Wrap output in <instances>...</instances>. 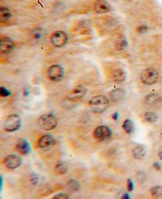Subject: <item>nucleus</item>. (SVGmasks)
<instances>
[{
  "instance_id": "1a4fd4ad",
  "label": "nucleus",
  "mask_w": 162,
  "mask_h": 199,
  "mask_svg": "<svg viewBox=\"0 0 162 199\" xmlns=\"http://www.w3.org/2000/svg\"><path fill=\"white\" fill-rule=\"evenodd\" d=\"M14 42L9 37L1 36L0 38V50L3 54H9L14 50Z\"/></svg>"
},
{
  "instance_id": "c85d7f7f",
  "label": "nucleus",
  "mask_w": 162,
  "mask_h": 199,
  "mask_svg": "<svg viewBox=\"0 0 162 199\" xmlns=\"http://www.w3.org/2000/svg\"><path fill=\"white\" fill-rule=\"evenodd\" d=\"M127 188H128L129 191H132V190H133L134 184L133 181H132L131 179H128V180H127Z\"/></svg>"
},
{
  "instance_id": "f03ea898",
  "label": "nucleus",
  "mask_w": 162,
  "mask_h": 199,
  "mask_svg": "<svg viewBox=\"0 0 162 199\" xmlns=\"http://www.w3.org/2000/svg\"><path fill=\"white\" fill-rule=\"evenodd\" d=\"M38 124L40 128L45 131L54 130L58 125V119L51 113L44 114L39 117Z\"/></svg>"
},
{
  "instance_id": "4468645a",
  "label": "nucleus",
  "mask_w": 162,
  "mask_h": 199,
  "mask_svg": "<svg viewBox=\"0 0 162 199\" xmlns=\"http://www.w3.org/2000/svg\"><path fill=\"white\" fill-rule=\"evenodd\" d=\"M112 77H113V80L114 82L116 84H121L124 82L126 80V72L123 70V69L118 68L114 71L113 73V75H112Z\"/></svg>"
},
{
  "instance_id": "7c9ffc66",
  "label": "nucleus",
  "mask_w": 162,
  "mask_h": 199,
  "mask_svg": "<svg viewBox=\"0 0 162 199\" xmlns=\"http://www.w3.org/2000/svg\"><path fill=\"white\" fill-rule=\"evenodd\" d=\"M153 167H154V168H156V170L158 171H160L161 169V165L160 163H158V162H155V163H153Z\"/></svg>"
},
{
  "instance_id": "aec40b11",
  "label": "nucleus",
  "mask_w": 162,
  "mask_h": 199,
  "mask_svg": "<svg viewBox=\"0 0 162 199\" xmlns=\"http://www.w3.org/2000/svg\"><path fill=\"white\" fill-rule=\"evenodd\" d=\"M123 128L124 132L127 134H131L135 130V125L132 120L130 119H126L124 120L123 123Z\"/></svg>"
},
{
  "instance_id": "f257e3e1",
  "label": "nucleus",
  "mask_w": 162,
  "mask_h": 199,
  "mask_svg": "<svg viewBox=\"0 0 162 199\" xmlns=\"http://www.w3.org/2000/svg\"><path fill=\"white\" fill-rule=\"evenodd\" d=\"M92 111L95 113L104 112L109 105L108 98L104 95H97L90 99L88 102Z\"/></svg>"
},
{
  "instance_id": "9d476101",
  "label": "nucleus",
  "mask_w": 162,
  "mask_h": 199,
  "mask_svg": "<svg viewBox=\"0 0 162 199\" xmlns=\"http://www.w3.org/2000/svg\"><path fill=\"white\" fill-rule=\"evenodd\" d=\"M87 94V89L83 85H77L69 92L67 98L70 100L76 101L83 98Z\"/></svg>"
},
{
  "instance_id": "a211bd4d",
  "label": "nucleus",
  "mask_w": 162,
  "mask_h": 199,
  "mask_svg": "<svg viewBox=\"0 0 162 199\" xmlns=\"http://www.w3.org/2000/svg\"><path fill=\"white\" fill-rule=\"evenodd\" d=\"M128 46V42L125 37L121 36L117 38V40L114 42V47H115V49L117 51H124L126 49V47Z\"/></svg>"
},
{
  "instance_id": "20e7f679",
  "label": "nucleus",
  "mask_w": 162,
  "mask_h": 199,
  "mask_svg": "<svg viewBox=\"0 0 162 199\" xmlns=\"http://www.w3.org/2000/svg\"><path fill=\"white\" fill-rule=\"evenodd\" d=\"M21 127V119L17 114H11L5 119L4 128L5 131L12 133L20 129Z\"/></svg>"
},
{
  "instance_id": "393cba45",
  "label": "nucleus",
  "mask_w": 162,
  "mask_h": 199,
  "mask_svg": "<svg viewBox=\"0 0 162 199\" xmlns=\"http://www.w3.org/2000/svg\"><path fill=\"white\" fill-rule=\"evenodd\" d=\"M41 37H42V33L38 29L33 30L31 33V40H32V42H40V40L41 39Z\"/></svg>"
},
{
  "instance_id": "423d86ee",
  "label": "nucleus",
  "mask_w": 162,
  "mask_h": 199,
  "mask_svg": "<svg viewBox=\"0 0 162 199\" xmlns=\"http://www.w3.org/2000/svg\"><path fill=\"white\" fill-rule=\"evenodd\" d=\"M64 76V69L59 64H53L47 69V77L51 81H60Z\"/></svg>"
},
{
  "instance_id": "f8f14e48",
  "label": "nucleus",
  "mask_w": 162,
  "mask_h": 199,
  "mask_svg": "<svg viewBox=\"0 0 162 199\" xmlns=\"http://www.w3.org/2000/svg\"><path fill=\"white\" fill-rule=\"evenodd\" d=\"M56 139L50 134L43 135L37 141V147L41 149H47L55 145Z\"/></svg>"
},
{
  "instance_id": "4be33fe9",
  "label": "nucleus",
  "mask_w": 162,
  "mask_h": 199,
  "mask_svg": "<svg viewBox=\"0 0 162 199\" xmlns=\"http://www.w3.org/2000/svg\"><path fill=\"white\" fill-rule=\"evenodd\" d=\"M67 188L72 192H77L80 188V184L79 183V181L74 180V179H72V180L67 181Z\"/></svg>"
},
{
  "instance_id": "c756f323",
  "label": "nucleus",
  "mask_w": 162,
  "mask_h": 199,
  "mask_svg": "<svg viewBox=\"0 0 162 199\" xmlns=\"http://www.w3.org/2000/svg\"><path fill=\"white\" fill-rule=\"evenodd\" d=\"M31 181H32V183L33 185H36V183L38 182V177H37V176L35 175V174H32V176H31Z\"/></svg>"
},
{
  "instance_id": "a878e982",
  "label": "nucleus",
  "mask_w": 162,
  "mask_h": 199,
  "mask_svg": "<svg viewBox=\"0 0 162 199\" xmlns=\"http://www.w3.org/2000/svg\"><path fill=\"white\" fill-rule=\"evenodd\" d=\"M11 94V91H9L5 87H1L0 88V96L3 98H7Z\"/></svg>"
},
{
  "instance_id": "412c9836",
  "label": "nucleus",
  "mask_w": 162,
  "mask_h": 199,
  "mask_svg": "<svg viewBox=\"0 0 162 199\" xmlns=\"http://www.w3.org/2000/svg\"><path fill=\"white\" fill-rule=\"evenodd\" d=\"M160 100V96L156 94H150L145 97V103L148 105H153Z\"/></svg>"
},
{
  "instance_id": "f3484780",
  "label": "nucleus",
  "mask_w": 162,
  "mask_h": 199,
  "mask_svg": "<svg viewBox=\"0 0 162 199\" xmlns=\"http://www.w3.org/2000/svg\"><path fill=\"white\" fill-rule=\"evenodd\" d=\"M12 17L11 10L7 7H0V22L2 24L7 23L9 21Z\"/></svg>"
},
{
  "instance_id": "6e6552de",
  "label": "nucleus",
  "mask_w": 162,
  "mask_h": 199,
  "mask_svg": "<svg viewBox=\"0 0 162 199\" xmlns=\"http://www.w3.org/2000/svg\"><path fill=\"white\" fill-rule=\"evenodd\" d=\"M4 166L10 170H14L21 166L22 159L15 155H9L4 160Z\"/></svg>"
},
{
  "instance_id": "7ed1b4c3",
  "label": "nucleus",
  "mask_w": 162,
  "mask_h": 199,
  "mask_svg": "<svg viewBox=\"0 0 162 199\" xmlns=\"http://www.w3.org/2000/svg\"><path fill=\"white\" fill-rule=\"evenodd\" d=\"M140 81L145 85H152L157 82L159 79V73L157 70L153 68L144 69L140 73Z\"/></svg>"
},
{
  "instance_id": "5701e85b",
  "label": "nucleus",
  "mask_w": 162,
  "mask_h": 199,
  "mask_svg": "<svg viewBox=\"0 0 162 199\" xmlns=\"http://www.w3.org/2000/svg\"><path fill=\"white\" fill-rule=\"evenodd\" d=\"M150 193H151V195L152 198H162V186L156 185L151 188Z\"/></svg>"
},
{
  "instance_id": "39448f33",
  "label": "nucleus",
  "mask_w": 162,
  "mask_h": 199,
  "mask_svg": "<svg viewBox=\"0 0 162 199\" xmlns=\"http://www.w3.org/2000/svg\"><path fill=\"white\" fill-rule=\"evenodd\" d=\"M68 35L67 33H65L64 31L62 30H57L54 31L50 36L51 44L55 47H63L68 42Z\"/></svg>"
},
{
  "instance_id": "0eeeda50",
  "label": "nucleus",
  "mask_w": 162,
  "mask_h": 199,
  "mask_svg": "<svg viewBox=\"0 0 162 199\" xmlns=\"http://www.w3.org/2000/svg\"><path fill=\"white\" fill-rule=\"evenodd\" d=\"M112 130L109 127L106 125H100L97 127L93 131V137L99 141H105L112 137Z\"/></svg>"
},
{
  "instance_id": "72a5a7b5",
  "label": "nucleus",
  "mask_w": 162,
  "mask_h": 199,
  "mask_svg": "<svg viewBox=\"0 0 162 199\" xmlns=\"http://www.w3.org/2000/svg\"><path fill=\"white\" fill-rule=\"evenodd\" d=\"M122 198L123 199H129L130 198V196L128 195V193H125V194H123V196L122 197Z\"/></svg>"
},
{
  "instance_id": "2f4dec72",
  "label": "nucleus",
  "mask_w": 162,
  "mask_h": 199,
  "mask_svg": "<svg viewBox=\"0 0 162 199\" xmlns=\"http://www.w3.org/2000/svg\"><path fill=\"white\" fill-rule=\"evenodd\" d=\"M158 156H159V158H160V159H161V160H162V146H161V147H160V149H159Z\"/></svg>"
},
{
  "instance_id": "b1692460",
  "label": "nucleus",
  "mask_w": 162,
  "mask_h": 199,
  "mask_svg": "<svg viewBox=\"0 0 162 199\" xmlns=\"http://www.w3.org/2000/svg\"><path fill=\"white\" fill-rule=\"evenodd\" d=\"M144 119L148 123H156L158 120V116L154 112L147 111L144 114Z\"/></svg>"
},
{
  "instance_id": "6ab92c4d",
  "label": "nucleus",
  "mask_w": 162,
  "mask_h": 199,
  "mask_svg": "<svg viewBox=\"0 0 162 199\" xmlns=\"http://www.w3.org/2000/svg\"><path fill=\"white\" fill-rule=\"evenodd\" d=\"M68 170V167L65 162H58L54 167V171L57 175H64Z\"/></svg>"
},
{
  "instance_id": "2eb2a0df",
  "label": "nucleus",
  "mask_w": 162,
  "mask_h": 199,
  "mask_svg": "<svg viewBox=\"0 0 162 199\" xmlns=\"http://www.w3.org/2000/svg\"><path fill=\"white\" fill-rule=\"evenodd\" d=\"M132 155L134 159L142 160L146 155V148L143 145H137L132 149Z\"/></svg>"
},
{
  "instance_id": "473e14b6",
  "label": "nucleus",
  "mask_w": 162,
  "mask_h": 199,
  "mask_svg": "<svg viewBox=\"0 0 162 199\" xmlns=\"http://www.w3.org/2000/svg\"><path fill=\"white\" fill-rule=\"evenodd\" d=\"M112 118L114 119H119V113H117V112H114L113 115H112Z\"/></svg>"
},
{
  "instance_id": "dca6fc26",
  "label": "nucleus",
  "mask_w": 162,
  "mask_h": 199,
  "mask_svg": "<svg viewBox=\"0 0 162 199\" xmlns=\"http://www.w3.org/2000/svg\"><path fill=\"white\" fill-rule=\"evenodd\" d=\"M126 92L122 88H117L115 90H113L109 93V97L112 101L114 102H119L123 100V98L125 97Z\"/></svg>"
},
{
  "instance_id": "ddd939ff",
  "label": "nucleus",
  "mask_w": 162,
  "mask_h": 199,
  "mask_svg": "<svg viewBox=\"0 0 162 199\" xmlns=\"http://www.w3.org/2000/svg\"><path fill=\"white\" fill-rule=\"evenodd\" d=\"M15 149L22 155H27L31 151L30 144L29 143V141L25 139H20L16 143Z\"/></svg>"
},
{
  "instance_id": "cd10ccee",
  "label": "nucleus",
  "mask_w": 162,
  "mask_h": 199,
  "mask_svg": "<svg viewBox=\"0 0 162 199\" xmlns=\"http://www.w3.org/2000/svg\"><path fill=\"white\" fill-rule=\"evenodd\" d=\"M148 30V27L147 25H140L137 28V31L140 33H146Z\"/></svg>"
},
{
  "instance_id": "9b49d317",
  "label": "nucleus",
  "mask_w": 162,
  "mask_h": 199,
  "mask_svg": "<svg viewBox=\"0 0 162 199\" xmlns=\"http://www.w3.org/2000/svg\"><path fill=\"white\" fill-rule=\"evenodd\" d=\"M93 9L98 14L107 13L111 10V5L106 0H95L93 4Z\"/></svg>"
},
{
  "instance_id": "bb28decb",
  "label": "nucleus",
  "mask_w": 162,
  "mask_h": 199,
  "mask_svg": "<svg viewBox=\"0 0 162 199\" xmlns=\"http://www.w3.org/2000/svg\"><path fill=\"white\" fill-rule=\"evenodd\" d=\"M54 199H67L69 198V196L67 193H57L53 197Z\"/></svg>"
}]
</instances>
